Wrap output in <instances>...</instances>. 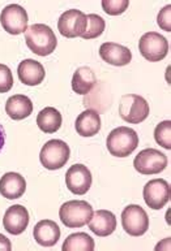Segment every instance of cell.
Instances as JSON below:
<instances>
[{
	"instance_id": "obj_19",
	"label": "cell",
	"mask_w": 171,
	"mask_h": 251,
	"mask_svg": "<svg viewBox=\"0 0 171 251\" xmlns=\"http://www.w3.org/2000/svg\"><path fill=\"white\" fill-rule=\"evenodd\" d=\"M76 131L81 137H93L101 130V117L94 109H86L79 115L75 123Z\"/></svg>"
},
{
	"instance_id": "obj_12",
	"label": "cell",
	"mask_w": 171,
	"mask_h": 251,
	"mask_svg": "<svg viewBox=\"0 0 171 251\" xmlns=\"http://www.w3.org/2000/svg\"><path fill=\"white\" fill-rule=\"evenodd\" d=\"M91 173L84 164H75L65 173V185L71 193L84 195L91 186Z\"/></svg>"
},
{
	"instance_id": "obj_10",
	"label": "cell",
	"mask_w": 171,
	"mask_h": 251,
	"mask_svg": "<svg viewBox=\"0 0 171 251\" xmlns=\"http://www.w3.org/2000/svg\"><path fill=\"white\" fill-rule=\"evenodd\" d=\"M86 15L79 9H69L59 17L57 29L65 38L83 37L86 31Z\"/></svg>"
},
{
	"instance_id": "obj_23",
	"label": "cell",
	"mask_w": 171,
	"mask_h": 251,
	"mask_svg": "<svg viewBox=\"0 0 171 251\" xmlns=\"http://www.w3.org/2000/svg\"><path fill=\"white\" fill-rule=\"evenodd\" d=\"M94 240L86 233H73L65 238L61 246L63 251H91L94 250Z\"/></svg>"
},
{
	"instance_id": "obj_11",
	"label": "cell",
	"mask_w": 171,
	"mask_h": 251,
	"mask_svg": "<svg viewBox=\"0 0 171 251\" xmlns=\"http://www.w3.org/2000/svg\"><path fill=\"white\" fill-rule=\"evenodd\" d=\"M171 189L168 181L156 178L144 186V201L152 210H161L170 201Z\"/></svg>"
},
{
	"instance_id": "obj_7",
	"label": "cell",
	"mask_w": 171,
	"mask_h": 251,
	"mask_svg": "<svg viewBox=\"0 0 171 251\" xmlns=\"http://www.w3.org/2000/svg\"><path fill=\"white\" fill-rule=\"evenodd\" d=\"M169 160L166 155L154 149H145L136 155L133 165L141 175H156L165 171Z\"/></svg>"
},
{
	"instance_id": "obj_27",
	"label": "cell",
	"mask_w": 171,
	"mask_h": 251,
	"mask_svg": "<svg viewBox=\"0 0 171 251\" xmlns=\"http://www.w3.org/2000/svg\"><path fill=\"white\" fill-rule=\"evenodd\" d=\"M13 86V77H12L11 69L0 64V93H7Z\"/></svg>"
},
{
	"instance_id": "obj_13",
	"label": "cell",
	"mask_w": 171,
	"mask_h": 251,
	"mask_svg": "<svg viewBox=\"0 0 171 251\" xmlns=\"http://www.w3.org/2000/svg\"><path fill=\"white\" fill-rule=\"evenodd\" d=\"M29 225V212L21 204L9 207L3 218V226L8 233L19 236Z\"/></svg>"
},
{
	"instance_id": "obj_30",
	"label": "cell",
	"mask_w": 171,
	"mask_h": 251,
	"mask_svg": "<svg viewBox=\"0 0 171 251\" xmlns=\"http://www.w3.org/2000/svg\"><path fill=\"white\" fill-rule=\"evenodd\" d=\"M4 143H5V131H4V127L0 125V151L3 150Z\"/></svg>"
},
{
	"instance_id": "obj_22",
	"label": "cell",
	"mask_w": 171,
	"mask_h": 251,
	"mask_svg": "<svg viewBox=\"0 0 171 251\" xmlns=\"http://www.w3.org/2000/svg\"><path fill=\"white\" fill-rule=\"evenodd\" d=\"M63 117L54 107H46L37 116V125L43 133H55L60 129Z\"/></svg>"
},
{
	"instance_id": "obj_8",
	"label": "cell",
	"mask_w": 171,
	"mask_h": 251,
	"mask_svg": "<svg viewBox=\"0 0 171 251\" xmlns=\"http://www.w3.org/2000/svg\"><path fill=\"white\" fill-rule=\"evenodd\" d=\"M122 225L129 236H142L149 228V218L146 211L137 204H129L122 212Z\"/></svg>"
},
{
	"instance_id": "obj_20",
	"label": "cell",
	"mask_w": 171,
	"mask_h": 251,
	"mask_svg": "<svg viewBox=\"0 0 171 251\" xmlns=\"http://www.w3.org/2000/svg\"><path fill=\"white\" fill-rule=\"evenodd\" d=\"M5 112L13 120H24L33 112V103L27 95H13L5 103Z\"/></svg>"
},
{
	"instance_id": "obj_18",
	"label": "cell",
	"mask_w": 171,
	"mask_h": 251,
	"mask_svg": "<svg viewBox=\"0 0 171 251\" xmlns=\"http://www.w3.org/2000/svg\"><path fill=\"white\" fill-rule=\"evenodd\" d=\"M27 190V181L20 173L8 172L0 178V194L7 199H17Z\"/></svg>"
},
{
	"instance_id": "obj_14",
	"label": "cell",
	"mask_w": 171,
	"mask_h": 251,
	"mask_svg": "<svg viewBox=\"0 0 171 251\" xmlns=\"http://www.w3.org/2000/svg\"><path fill=\"white\" fill-rule=\"evenodd\" d=\"M99 56L107 64L115 67H123L132 60V52L128 47L113 42H106L99 47Z\"/></svg>"
},
{
	"instance_id": "obj_3",
	"label": "cell",
	"mask_w": 171,
	"mask_h": 251,
	"mask_svg": "<svg viewBox=\"0 0 171 251\" xmlns=\"http://www.w3.org/2000/svg\"><path fill=\"white\" fill-rule=\"evenodd\" d=\"M93 216V207L85 201H69L59 210L61 223L68 228H81L89 223Z\"/></svg>"
},
{
	"instance_id": "obj_5",
	"label": "cell",
	"mask_w": 171,
	"mask_h": 251,
	"mask_svg": "<svg viewBox=\"0 0 171 251\" xmlns=\"http://www.w3.org/2000/svg\"><path fill=\"white\" fill-rule=\"evenodd\" d=\"M119 115L129 124H140L149 116L148 101L140 95H123L119 101Z\"/></svg>"
},
{
	"instance_id": "obj_1",
	"label": "cell",
	"mask_w": 171,
	"mask_h": 251,
	"mask_svg": "<svg viewBox=\"0 0 171 251\" xmlns=\"http://www.w3.org/2000/svg\"><path fill=\"white\" fill-rule=\"evenodd\" d=\"M25 42L30 51L38 56H47L57 49V39L53 29L45 24H34L25 31Z\"/></svg>"
},
{
	"instance_id": "obj_4",
	"label": "cell",
	"mask_w": 171,
	"mask_h": 251,
	"mask_svg": "<svg viewBox=\"0 0 171 251\" xmlns=\"http://www.w3.org/2000/svg\"><path fill=\"white\" fill-rule=\"evenodd\" d=\"M71 155L69 146L61 139H51L49 142L43 145L39 160L46 169L50 171H57L63 168Z\"/></svg>"
},
{
	"instance_id": "obj_28",
	"label": "cell",
	"mask_w": 171,
	"mask_h": 251,
	"mask_svg": "<svg viewBox=\"0 0 171 251\" xmlns=\"http://www.w3.org/2000/svg\"><path fill=\"white\" fill-rule=\"evenodd\" d=\"M170 11H171V5H166V7L162 8V11L160 12L158 15V25H160L164 30L170 31Z\"/></svg>"
},
{
	"instance_id": "obj_25",
	"label": "cell",
	"mask_w": 171,
	"mask_h": 251,
	"mask_svg": "<svg viewBox=\"0 0 171 251\" xmlns=\"http://www.w3.org/2000/svg\"><path fill=\"white\" fill-rule=\"evenodd\" d=\"M154 139L161 147L171 149V121L165 120L156 126L154 130Z\"/></svg>"
},
{
	"instance_id": "obj_24",
	"label": "cell",
	"mask_w": 171,
	"mask_h": 251,
	"mask_svg": "<svg viewBox=\"0 0 171 251\" xmlns=\"http://www.w3.org/2000/svg\"><path fill=\"white\" fill-rule=\"evenodd\" d=\"M86 31L84 33L83 38L84 39H93V38H98L101 34L105 31L106 27V23L101 16L91 13V15L86 16Z\"/></svg>"
},
{
	"instance_id": "obj_15",
	"label": "cell",
	"mask_w": 171,
	"mask_h": 251,
	"mask_svg": "<svg viewBox=\"0 0 171 251\" xmlns=\"http://www.w3.org/2000/svg\"><path fill=\"white\" fill-rule=\"evenodd\" d=\"M87 225L94 234L99 237H107L113 234L116 229V218L111 211H95Z\"/></svg>"
},
{
	"instance_id": "obj_9",
	"label": "cell",
	"mask_w": 171,
	"mask_h": 251,
	"mask_svg": "<svg viewBox=\"0 0 171 251\" xmlns=\"http://www.w3.org/2000/svg\"><path fill=\"white\" fill-rule=\"evenodd\" d=\"M28 21H29V17H28L27 11L19 4H9L0 13L1 26L4 30L12 35L25 33Z\"/></svg>"
},
{
	"instance_id": "obj_21",
	"label": "cell",
	"mask_w": 171,
	"mask_h": 251,
	"mask_svg": "<svg viewBox=\"0 0 171 251\" xmlns=\"http://www.w3.org/2000/svg\"><path fill=\"white\" fill-rule=\"evenodd\" d=\"M95 73L89 67L79 68L72 77V89L79 95H86L95 86Z\"/></svg>"
},
{
	"instance_id": "obj_26",
	"label": "cell",
	"mask_w": 171,
	"mask_h": 251,
	"mask_svg": "<svg viewBox=\"0 0 171 251\" xmlns=\"http://www.w3.org/2000/svg\"><path fill=\"white\" fill-rule=\"evenodd\" d=\"M128 5V0H103L102 1V8L110 16L122 15L123 12H126Z\"/></svg>"
},
{
	"instance_id": "obj_29",
	"label": "cell",
	"mask_w": 171,
	"mask_h": 251,
	"mask_svg": "<svg viewBox=\"0 0 171 251\" xmlns=\"http://www.w3.org/2000/svg\"><path fill=\"white\" fill-rule=\"evenodd\" d=\"M0 250H5V251L12 250L11 241L8 240L5 236H3V234H0Z\"/></svg>"
},
{
	"instance_id": "obj_17",
	"label": "cell",
	"mask_w": 171,
	"mask_h": 251,
	"mask_svg": "<svg viewBox=\"0 0 171 251\" xmlns=\"http://www.w3.org/2000/svg\"><path fill=\"white\" fill-rule=\"evenodd\" d=\"M20 81L28 86H37L45 79V68L41 63L31 59L21 61L17 68Z\"/></svg>"
},
{
	"instance_id": "obj_2",
	"label": "cell",
	"mask_w": 171,
	"mask_h": 251,
	"mask_svg": "<svg viewBox=\"0 0 171 251\" xmlns=\"http://www.w3.org/2000/svg\"><path fill=\"white\" fill-rule=\"evenodd\" d=\"M139 145V135L133 129L127 126L115 127L107 135L106 146L111 155L116 157H127L132 154Z\"/></svg>"
},
{
	"instance_id": "obj_16",
	"label": "cell",
	"mask_w": 171,
	"mask_h": 251,
	"mask_svg": "<svg viewBox=\"0 0 171 251\" xmlns=\"http://www.w3.org/2000/svg\"><path fill=\"white\" fill-rule=\"evenodd\" d=\"M33 236L37 244L43 248H51L60 238V228L53 220H42L37 223L33 230Z\"/></svg>"
},
{
	"instance_id": "obj_6",
	"label": "cell",
	"mask_w": 171,
	"mask_h": 251,
	"mask_svg": "<svg viewBox=\"0 0 171 251\" xmlns=\"http://www.w3.org/2000/svg\"><path fill=\"white\" fill-rule=\"evenodd\" d=\"M139 50L148 61H161L168 56L169 42L160 33L149 31L140 38Z\"/></svg>"
}]
</instances>
